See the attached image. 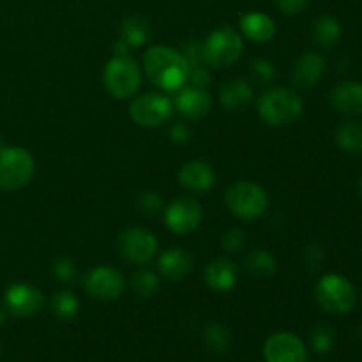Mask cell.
<instances>
[{"mask_svg":"<svg viewBox=\"0 0 362 362\" xmlns=\"http://www.w3.org/2000/svg\"><path fill=\"white\" fill-rule=\"evenodd\" d=\"M144 69L156 87L166 92H177L187 83L191 67L182 52L165 45H156L145 52Z\"/></svg>","mask_w":362,"mask_h":362,"instance_id":"1","label":"cell"},{"mask_svg":"<svg viewBox=\"0 0 362 362\" xmlns=\"http://www.w3.org/2000/svg\"><path fill=\"white\" fill-rule=\"evenodd\" d=\"M258 115L267 126L286 127L296 124L304 112V103L293 90L274 87L265 90L258 99Z\"/></svg>","mask_w":362,"mask_h":362,"instance_id":"2","label":"cell"},{"mask_svg":"<svg viewBox=\"0 0 362 362\" xmlns=\"http://www.w3.org/2000/svg\"><path fill=\"white\" fill-rule=\"evenodd\" d=\"M103 85L115 99H129L141 85V71L131 55H113L103 71Z\"/></svg>","mask_w":362,"mask_h":362,"instance_id":"3","label":"cell"},{"mask_svg":"<svg viewBox=\"0 0 362 362\" xmlns=\"http://www.w3.org/2000/svg\"><path fill=\"white\" fill-rule=\"evenodd\" d=\"M225 204L235 218L253 221L262 218L269 207V194L260 184L239 180L232 184L225 194Z\"/></svg>","mask_w":362,"mask_h":362,"instance_id":"4","label":"cell"},{"mask_svg":"<svg viewBox=\"0 0 362 362\" xmlns=\"http://www.w3.org/2000/svg\"><path fill=\"white\" fill-rule=\"evenodd\" d=\"M35 161L30 152L18 145L0 147V189L20 191L32 180Z\"/></svg>","mask_w":362,"mask_h":362,"instance_id":"5","label":"cell"},{"mask_svg":"<svg viewBox=\"0 0 362 362\" xmlns=\"http://www.w3.org/2000/svg\"><path fill=\"white\" fill-rule=\"evenodd\" d=\"M315 297L317 303L329 315H346L356 306V288L352 283L341 274H325L318 279L315 286Z\"/></svg>","mask_w":362,"mask_h":362,"instance_id":"6","label":"cell"},{"mask_svg":"<svg viewBox=\"0 0 362 362\" xmlns=\"http://www.w3.org/2000/svg\"><path fill=\"white\" fill-rule=\"evenodd\" d=\"M244 52L239 32L232 27H219L204 42V60L214 69L232 67Z\"/></svg>","mask_w":362,"mask_h":362,"instance_id":"7","label":"cell"},{"mask_svg":"<svg viewBox=\"0 0 362 362\" xmlns=\"http://www.w3.org/2000/svg\"><path fill=\"white\" fill-rule=\"evenodd\" d=\"M158 239L152 232L141 226H129L117 237V250L120 257L136 265H145L158 253Z\"/></svg>","mask_w":362,"mask_h":362,"instance_id":"8","label":"cell"},{"mask_svg":"<svg viewBox=\"0 0 362 362\" xmlns=\"http://www.w3.org/2000/svg\"><path fill=\"white\" fill-rule=\"evenodd\" d=\"M173 103L159 92H147L133 99L129 106V117L141 127H159L172 117Z\"/></svg>","mask_w":362,"mask_h":362,"instance_id":"9","label":"cell"},{"mask_svg":"<svg viewBox=\"0 0 362 362\" xmlns=\"http://www.w3.org/2000/svg\"><path fill=\"white\" fill-rule=\"evenodd\" d=\"M83 288L92 299L110 303L122 296L124 288H126V279L117 269L99 265L87 272L83 279Z\"/></svg>","mask_w":362,"mask_h":362,"instance_id":"10","label":"cell"},{"mask_svg":"<svg viewBox=\"0 0 362 362\" xmlns=\"http://www.w3.org/2000/svg\"><path fill=\"white\" fill-rule=\"evenodd\" d=\"M204 212L194 198H177L165 209V225L177 235H189L200 226Z\"/></svg>","mask_w":362,"mask_h":362,"instance_id":"11","label":"cell"},{"mask_svg":"<svg viewBox=\"0 0 362 362\" xmlns=\"http://www.w3.org/2000/svg\"><path fill=\"white\" fill-rule=\"evenodd\" d=\"M42 293L28 283H14L6 290L4 308L16 318H30L42 310Z\"/></svg>","mask_w":362,"mask_h":362,"instance_id":"12","label":"cell"},{"mask_svg":"<svg viewBox=\"0 0 362 362\" xmlns=\"http://www.w3.org/2000/svg\"><path fill=\"white\" fill-rule=\"evenodd\" d=\"M265 362H308L306 345L293 332H274L264 345Z\"/></svg>","mask_w":362,"mask_h":362,"instance_id":"13","label":"cell"},{"mask_svg":"<svg viewBox=\"0 0 362 362\" xmlns=\"http://www.w3.org/2000/svg\"><path fill=\"white\" fill-rule=\"evenodd\" d=\"M325 69H327V62L320 53H303L293 66L292 83L300 90H310L324 78Z\"/></svg>","mask_w":362,"mask_h":362,"instance_id":"14","label":"cell"},{"mask_svg":"<svg viewBox=\"0 0 362 362\" xmlns=\"http://www.w3.org/2000/svg\"><path fill=\"white\" fill-rule=\"evenodd\" d=\"M175 108L179 110L180 115L186 119L198 120L204 119L212 108V98L204 87H182L177 90L175 101H173Z\"/></svg>","mask_w":362,"mask_h":362,"instance_id":"15","label":"cell"},{"mask_svg":"<svg viewBox=\"0 0 362 362\" xmlns=\"http://www.w3.org/2000/svg\"><path fill=\"white\" fill-rule=\"evenodd\" d=\"M179 184L189 193H205L216 184V173L209 163L194 159L179 170Z\"/></svg>","mask_w":362,"mask_h":362,"instance_id":"16","label":"cell"},{"mask_svg":"<svg viewBox=\"0 0 362 362\" xmlns=\"http://www.w3.org/2000/svg\"><path fill=\"white\" fill-rule=\"evenodd\" d=\"M253 101V87L244 78L226 80L219 88V103L228 112H243Z\"/></svg>","mask_w":362,"mask_h":362,"instance_id":"17","label":"cell"},{"mask_svg":"<svg viewBox=\"0 0 362 362\" xmlns=\"http://www.w3.org/2000/svg\"><path fill=\"white\" fill-rule=\"evenodd\" d=\"M158 269L170 281H180L193 271V257L184 247H170L159 257Z\"/></svg>","mask_w":362,"mask_h":362,"instance_id":"18","label":"cell"},{"mask_svg":"<svg viewBox=\"0 0 362 362\" xmlns=\"http://www.w3.org/2000/svg\"><path fill=\"white\" fill-rule=\"evenodd\" d=\"M204 279L214 292H228L237 283V265L230 258H216L204 269Z\"/></svg>","mask_w":362,"mask_h":362,"instance_id":"19","label":"cell"},{"mask_svg":"<svg viewBox=\"0 0 362 362\" xmlns=\"http://www.w3.org/2000/svg\"><path fill=\"white\" fill-rule=\"evenodd\" d=\"M239 27L240 32L253 42H269L276 35L274 20L260 11H250V13L243 14Z\"/></svg>","mask_w":362,"mask_h":362,"instance_id":"20","label":"cell"},{"mask_svg":"<svg viewBox=\"0 0 362 362\" xmlns=\"http://www.w3.org/2000/svg\"><path fill=\"white\" fill-rule=\"evenodd\" d=\"M331 103L338 112L345 115L362 113V83L361 81H343L331 92Z\"/></svg>","mask_w":362,"mask_h":362,"instance_id":"21","label":"cell"},{"mask_svg":"<svg viewBox=\"0 0 362 362\" xmlns=\"http://www.w3.org/2000/svg\"><path fill=\"white\" fill-rule=\"evenodd\" d=\"M148 35H151V23L141 14H131L126 20L120 23L119 37L124 42L131 46V48H140L147 42Z\"/></svg>","mask_w":362,"mask_h":362,"instance_id":"22","label":"cell"},{"mask_svg":"<svg viewBox=\"0 0 362 362\" xmlns=\"http://www.w3.org/2000/svg\"><path fill=\"white\" fill-rule=\"evenodd\" d=\"M246 265V272L257 281H264V279L272 278L278 271V262H276L274 255L267 250H255L244 260Z\"/></svg>","mask_w":362,"mask_h":362,"instance_id":"23","label":"cell"},{"mask_svg":"<svg viewBox=\"0 0 362 362\" xmlns=\"http://www.w3.org/2000/svg\"><path fill=\"white\" fill-rule=\"evenodd\" d=\"M341 32L343 28L339 20L331 14L318 16L313 21V39L322 48H332L334 45H338V41L341 39Z\"/></svg>","mask_w":362,"mask_h":362,"instance_id":"24","label":"cell"},{"mask_svg":"<svg viewBox=\"0 0 362 362\" xmlns=\"http://www.w3.org/2000/svg\"><path fill=\"white\" fill-rule=\"evenodd\" d=\"M336 144L346 154H361L362 152V126L356 120L343 122L336 131Z\"/></svg>","mask_w":362,"mask_h":362,"instance_id":"25","label":"cell"},{"mask_svg":"<svg viewBox=\"0 0 362 362\" xmlns=\"http://www.w3.org/2000/svg\"><path fill=\"white\" fill-rule=\"evenodd\" d=\"M78 310H80L78 297L73 292H67V290H60L49 300V311H52L57 320H71V318L76 317Z\"/></svg>","mask_w":362,"mask_h":362,"instance_id":"26","label":"cell"},{"mask_svg":"<svg viewBox=\"0 0 362 362\" xmlns=\"http://www.w3.org/2000/svg\"><path fill=\"white\" fill-rule=\"evenodd\" d=\"M204 341L205 346H207L212 354L221 356V354H226L230 350V345H232V334H230V331L225 325L214 322V324H209L207 327H205Z\"/></svg>","mask_w":362,"mask_h":362,"instance_id":"27","label":"cell"},{"mask_svg":"<svg viewBox=\"0 0 362 362\" xmlns=\"http://www.w3.org/2000/svg\"><path fill=\"white\" fill-rule=\"evenodd\" d=\"M131 288L141 299H151L159 292V278L152 271L140 269L131 276Z\"/></svg>","mask_w":362,"mask_h":362,"instance_id":"28","label":"cell"},{"mask_svg":"<svg viewBox=\"0 0 362 362\" xmlns=\"http://www.w3.org/2000/svg\"><path fill=\"white\" fill-rule=\"evenodd\" d=\"M310 343H311V349L315 350V354H318V356H325V354H329L332 349H334V343H336L334 329L327 324L315 325V327L311 329Z\"/></svg>","mask_w":362,"mask_h":362,"instance_id":"29","label":"cell"},{"mask_svg":"<svg viewBox=\"0 0 362 362\" xmlns=\"http://www.w3.org/2000/svg\"><path fill=\"white\" fill-rule=\"evenodd\" d=\"M250 73L255 81L258 83H271L276 76L274 64L267 59H253L250 62Z\"/></svg>","mask_w":362,"mask_h":362,"instance_id":"30","label":"cell"},{"mask_svg":"<svg viewBox=\"0 0 362 362\" xmlns=\"http://www.w3.org/2000/svg\"><path fill=\"white\" fill-rule=\"evenodd\" d=\"M52 272L59 281L69 283L76 278V264L67 257H59L52 265Z\"/></svg>","mask_w":362,"mask_h":362,"instance_id":"31","label":"cell"},{"mask_svg":"<svg viewBox=\"0 0 362 362\" xmlns=\"http://www.w3.org/2000/svg\"><path fill=\"white\" fill-rule=\"evenodd\" d=\"M138 211L145 216H156L163 209V200L154 191H145L136 200Z\"/></svg>","mask_w":362,"mask_h":362,"instance_id":"32","label":"cell"},{"mask_svg":"<svg viewBox=\"0 0 362 362\" xmlns=\"http://www.w3.org/2000/svg\"><path fill=\"white\" fill-rule=\"evenodd\" d=\"M223 247L226 250V253H239L246 246V233L239 228H232L223 235L221 240Z\"/></svg>","mask_w":362,"mask_h":362,"instance_id":"33","label":"cell"},{"mask_svg":"<svg viewBox=\"0 0 362 362\" xmlns=\"http://www.w3.org/2000/svg\"><path fill=\"white\" fill-rule=\"evenodd\" d=\"M310 0H276V6L285 14H299L308 7Z\"/></svg>","mask_w":362,"mask_h":362,"instance_id":"34","label":"cell"},{"mask_svg":"<svg viewBox=\"0 0 362 362\" xmlns=\"http://www.w3.org/2000/svg\"><path fill=\"white\" fill-rule=\"evenodd\" d=\"M187 81H191L194 87H205V85L211 81V73H209L204 66H194L191 67Z\"/></svg>","mask_w":362,"mask_h":362,"instance_id":"35","label":"cell"},{"mask_svg":"<svg viewBox=\"0 0 362 362\" xmlns=\"http://www.w3.org/2000/svg\"><path fill=\"white\" fill-rule=\"evenodd\" d=\"M189 127L186 124H175V126L170 127V140L177 145H184L189 141Z\"/></svg>","mask_w":362,"mask_h":362,"instance_id":"36","label":"cell"},{"mask_svg":"<svg viewBox=\"0 0 362 362\" xmlns=\"http://www.w3.org/2000/svg\"><path fill=\"white\" fill-rule=\"evenodd\" d=\"M129 49L131 46L127 45V42H124L120 37L117 39L115 45H113V53H115V55H129Z\"/></svg>","mask_w":362,"mask_h":362,"instance_id":"37","label":"cell"},{"mask_svg":"<svg viewBox=\"0 0 362 362\" xmlns=\"http://www.w3.org/2000/svg\"><path fill=\"white\" fill-rule=\"evenodd\" d=\"M4 322H6V311L0 308V325H4Z\"/></svg>","mask_w":362,"mask_h":362,"instance_id":"38","label":"cell"},{"mask_svg":"<svg viewBox=\"0 0 362 362\" xmlns=\"http://www.w3.org/2000/svg\"><path fill=\"white\" fill-rule=\"evenodd\" d=\"M359 197H361V200H362V177H361V180H359Z\"/></svg>","mask_w":362,"mask_h":362,"instance_id":"39","label":"cell"},{"mask_svg":"<svg viewBox=\"0 0 362 362\" xmlns=\"http://www.w3.org/2000/svg\"><path fill=\"white\" fill-rule=\"evenodd\" d=\"M0 147H2V141H0Z\"/></svg>","mask_w":362,"mask_h":362,"instance_id":"40","label":"cell"}]
</instances>
